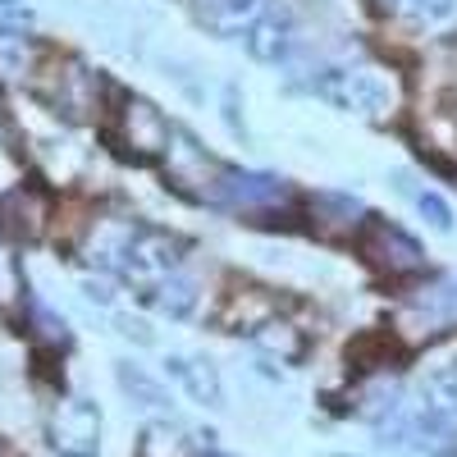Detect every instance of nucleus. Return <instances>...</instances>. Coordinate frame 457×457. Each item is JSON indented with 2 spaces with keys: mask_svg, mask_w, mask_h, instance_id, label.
<instances>
[{
  "mask_svg": "<svg viewBox=\"0 0 457 457\" xmlns=\"http://www.w3.org/2000/svg\"><path fill=\"white\" fill-rule=\"evenodd\" d=\"M101 73H92L83 60L73 55H60L42 69V79H37V96H42L55 114H64V120H92V114L101 110Z\"/></svg>",
  "mask_w": 457,
  "mask_h": 457,
  "instance_id": "obj_1",
  "label": "nucleus"
},
{
  "mask_svg": "<svg viewBox=\"0 0 457 457\" xmlns=\"http://www.w3.org/2000/svg\"><path fill=\"white\" fill-rule=\"evenodd\" d=\"M320 92L334 101V105H348L357 114H366V120H385V114L398 110V83L389 79V73L379 69H353V73H329V79L320 83Z\"/></svg>",
  "mask_w": 457,
  "mask_h": 457,
  "instance_id": "obj_2",
  "label": "nucleus"
},
{
  "mask_svg": "<svg viewBox=\"0 0 457 457\" xmlns=\"http://www.w3.org/2000/svg\"><path fill=\"white\" fill-rule=\"evenodd\" d=\"M357 247H361V256L375 265V270H379V275H389V279L416 275V270L426 265L421 243H416L407 228H398V224H389V220H375V215H366Z\"/></svg>",
  "mask_w": 457,
  "mask_h": 457,
  "instance_id": "obj_3",
  "label": "nucleus"
},
{
  "mask_svg": "<svg viewBox=\"0 0 457 457\" xmlns=\"http://www.w3.org/2000/svg\"><path fill=\"white\" fill-rule=\"evenodd\" d=\"M174 129L165 124V114L142 101V96H124L120 101V120H114V142L124 146V156L133 161H151V156H165L170 151Z\"/></svg>",
  "mask_w": 457,
  "mask_h": 457,
  "instance_id": "obj_4",
  "label": "nucleus"
},
{
  "mask_svg": "<svg viewBox=\"0 0 457 457\" xmlns=\"http://www.w3.org/2000/svg\"><path fill=\"white\" fill-rule=\"evenodd\" d=\"M46 435L60 457H92L101 444V411L87 398H60L51 407Z\"/></svg>",
  "mask_w": 457,
  "mask_h": 457,
  "instance_id": "obj_5",
  "label": "nucleus"
},
{
  "mask_svg": "<svg viewBox=\"0 0 457 457\" xmlns=\"http://www.w3.org/2000/svg\"><path fill=\"white\" fill-rule=\"evenodd\" d=\"M288 197V187L275 179V174H256V170H228L220 165L215 174V193L211 202H224V206H238V211H252L261 215L265 206H275Z\"/></svg>",
  "mask_w": 457,
  "mask_h": 457,
  "instance_id": "obj_6",
  "label": "nucleus"
},
{
  "mask_svg": "<svg viewBox=\"0 0 457 457\" xmlns=\"http://www.w3.org/2000/svg\"><path fill=\"white\" fill-rule=\"evenodd\" d=\"M137 220L129 215H96L87 224V238H83V256L96 265V270H124L129 261V247L137 238Z\"/></svg>",
  "mask_w": 457,
  "mask_h": 457,
  "instance_id": "obj_7",
  "label": "nucleus"
},
{
  "mask_svg": "<svg viewBox=\"0 0 457 457\" xmlns=\"http://www.w3.org/2000/svg\"><path fill=\"white\" fill-rule=\"evenodd\" d=\"M183 247H187L183 238L165 234V228H146V224H142L137 238H133V247H129L124 270H129L133 279H165V275H174Z\"/></svg>",
  "mask_w": 457,
  "mask_h": 457,
  "instance_id": "obj_8",
  "label": "nucleus"
},
{
  "mask_svg": "<svg viewBox=\"0 0 457 457\" xmlns=\"http://www.w3.org/2000/svg\"><path fill=\"white\" fill-rule=\"evenodd\" d=\"M275 312H279V302H275V293L270 288H256V284H238L234 293H224V307H220V316H215V325L220 329H228V334H256L265 320H275Z\"/></svg>",
  "mask_w": 457,
  "mask_h": 457,
  "instance_id": "obj_9",
  "label": "nucleus"
},
{
  "mask_svg": "<svg viewBox=\"0 0 457 457\" xmlns=\"http://www.w3.org/2000/svg\"><path fill=\"white\" fill-rule=\"evenodd\" d=\"M312 224L329 238H343V234H357L366 224V215H361V202L353 193H316L312 197Z\"/></svg>",
  "mask_w": 457,
  "mask_h": 457,
  "instance_id": "obj_10",
  "label": "nucleus"
},
{
  "mask_svg": "<svg viewBox=\"0 0 457 457\" xmlns=\"http://www.w3.org/2000/svg\"><path fill=\"white\" fill-rule=\"evenodd\" d=\"M170 375L187 389V398L202 403V407H224V385H220V370L202 357H170L165 361Z\"/></svg>",
  "mask_w": 457,
  "mask_h": 457,
  "instance_id": "obj_11",
  "label": "nucleus"
},
{
  "mask_svg": "<svg viewBox=\"0 0 457 457\" xmlns=\"http://www.w3.org/2000/svg\"><path fill=\"white\" fill-rule=\"evenodd\" d=\"M252 343L261 353H270V357H279V361H297L302 353H307V334H302L293 320H265L256 334H252Z\"/></svg>",
  "mask_w": 457,
  "mask_h": 457,
  "instance_id": "obj_12",
  "label": "nucleus"
},
{
  "mask_svg": "<svg viewBox=\"0 0 457 457\" xmlns=\"http://www.w3.org/2000/svg\"><path fill=\"white\" fill-rule=\"evenodd\" d=\"M293 46V37H288V23L284 19H256L247 28V55L261 60V64H279Z\"/></svg>",
  "mask_w": 457,
  "mask_h": 457,
  "instance_id": "obj_13",
  "label": "nucleus"
},
{
  "mask_svg": "<svg viewBox=\"0 0 457 457\" xmlns=\"http://www.w3.org/2000/svg\"><path fill=\"white\" fill-rule=\"evenodd\" d=\"M114 379H120V389L137 407H170V389L161 385L156 375H146L137 361H120V366H114Z\"/></svg>",
  "mask_w": 457,
  "mask_h": 457,
  "instance_id": "obj_14",
  "label": "nucleus"
},
{
  "mask_svg": "<svg viewBox=\"0 0 457 457\" xmlns=\"http://www.w3.org/2000/svg\"><path fill=\"white\" fill-rule=\"evenodd\" d=\"M5 211L14 215V234L23 238H37L42 234V224H46V202L32 193V187H14V193L5 197Z\"/></svg>",
  "mask_w": 457,
  "mask_h": 457,
  "instance_id": "obj_15",
  "label": "nucleus"
},
{
  "mask_svg": "<svg viewBox=\"0 0 457 457\" xmlns=\"http://www.w3.org/2000/svg\"><path fill=\"white\" fill-rule=\"evenodd\" d=\"M161 312L170 316V320H187L197 312V279H187V275H165V284H161Z\"/></svg>",
  "mask_w": 457,
  "mask_h": 457,
  "instance_id": "obj_16",
  "label": "nucleus"
},
{
  "mask_svg": "<svg viewBox=\"0 0 457 457\" xmlns=\"http://www.w3.org/2000/svg\"><path fill=\"white\" fill-rule=\"evenodd\" d=\"M137 457H197V453H193V444L183 439V430H174V426H146L142 444H137Z\"/></svg>",
  "mask_w": 457,
  "mask_h": 457,
  "instance_id": "obj_17",
  "label": "nucleus"
},
{
  "mask_svg": "<svg viewBox=\"0 0 457 457\" xmlns=\"http://www.w3.org/2000/svg\"><path fill=\"white\" fill-rule=\"evenodd\" d=\"M265 5H270V0H220L206 19L220 32H238V28H252L256 19H265Z\"/></svg>",
  "mask_w": 457,
  "mask_h": 457,
  "instance_id": "obj_18",
  "label": "nucleus"
},
{
  "mask_svg": "<svg viewBox=\"0 0 457 457\" xmlns=\"http://www.w3.org/2000/svg\"><path fill=\"white\" fill-rule=\"evenodd\" d=\"M19 302H23V270H19L14 243L0 234V312H14Z\"/></svg>",
  "mask_w": 457,
  "mask_h": 457,
  "instance_id": "obj_19",
  "label": "nucleus"
},
{
  "mask_svg": "<svg viewBox=\"0 0 457 457\" xmlns=\"http://www.w3.org/2000/svg\"><path fill=\"white\" fill-rule=\"evenodd\" d=\"M32 334L42 338L46 348H64V343H69V325L51 307H42V302H32Z\"/></svg>",
  "mask_w": 457,
  "mask_h": 457,
  "instance_id": "obj_20",
  "label": "nucleus"
},
{
  "mask_svg": "<svg viewBox=\"0 0 457 457\" xmlns=\"http://www.w3.org/2000/svg\"><path fill=\"white\" fill-rule=\"evenodd\" d=\"M416 211H421L426 224L439 228V234H448V228H453V206H448L439 193H416Z\"/></svg>",
  "mask_w": 457,
  "mask_h": 457,
  "instance_id": "obj_21",
  "label": "nucleus"
},
{
  "mask_svg": "<svg viewBox=\"0 0 457 457\" xmlns=\"http://www.w3.org/2000/svg\"><path fill=\"white\" fill-rule=\"evenodd\" d=\"M430 389H435V398H439V407H448V411H457V366H448V370H439Z\"/></svg>",
  "mask_w": 457,
  "mask_h": 457,
  "instance_id": "obj_22",
  "label": "nucleus"
},
{
  "mask_svg": "<svg viewBox=\"0 0 457 457\" xmlns=\"http://www.w3.org/2000/svg\"><path fill=\"white\" fill-rule=\"evenodd\" d=\"M224 120H228V129H234V133H243V120H238V87H234V83L224 87Z\"/></svg>",
  "mask_w": 457,
  "mask_h": 457,
  "instance_id": "obj_23",
  "label": "nucleus"
},
{
  "mask_svg": "<svg viewBox=\"0 0 457 457\" xmlns=\"http://www.w3.org/2000/svg\"><path fill=\"white\" fill-rule=\"evenodd\" d=\"M83 293H87L92 302H101V307H105V302H114V284H110V279H87Z\"/></svg>",
  "mask_w": 457,
  "mask_h": 457,
  "instance_id": "obj_24",
  "label": "nucleus"
},
{
  "mask_svg": "<svg viewBox=\"0 0 457 457\" xmlns=\"http://www.w3.org/2000/svg\"><path fill=\"white\" fill-rule=\"evenodd\" d=\"M120 334H129V338H137V343H151V329H146L142 320H133V316L120 320Z\"/></svg>",
  "mask_w": 457,
  "mask_h": 457,
  "instance_id": "obj_25",
  "label": "nucleus"
},
{
  "mask_svg": "<svg viewBox=\"0 0 457 457\" xmlns=\"http://www.w3.org/2000/svg\"><path fill=\"white\" fill-rule=\"evenodd\" d=\"M421 10H426L430 19H448V14L457 10V0H421Z\"/></svg>",
  "mask_w": 457,
  "mask_h": 457,
  "instance_id": "obj_26",
  "label": "nucleus"
},
{
  "mask_svg": "<svg viewBox=\"0 0 457 457\" xmlns=\"http://www.w3.org/2000/svg\"><path fill=\"white\" fill-rule=\"evenodd\" d=\"M14 174H19V170H14V156H10L5 146H0V187H5V183H14Z\"/></svg>",
  "mask_w": 457,
  "mask_h": 457,
  "instance_id": "obj_27",
  "label": "nucleus"
},
{
  "mask_svg": "<svg viewBox=\"0 0 457 457\" xmlns=\"http://www.w3.org/2000/svg\"><path fill=\"white\" fill-rule=\"evenodd\" d=\"M439 55L453 60V73H457V37H448V42H439Z\"/></svg>",
  "mask_w": 457,
  "mask_h": 457,
  "instance_id": "obj_28",
  "label": "nucleus"
},
{
  "mask_svg": "<svg viewBox=\"0 0 457 457\" xmlns=\"http://www.w3.org/2000/svg\"><path fill=\"white\" fill-rule=\"evenodd\" d=\"M411 5V0H379V10H385V14H398V10H407Z\"/></svg>",
  "mask_w": 457,
  "mask_h": 457,
  "instance_id": "obj_29",
  "label": "nucleus"
},
{
  "mask_svg": "<svg viewBox=\"0 0 457 457\" xmlns=\"http://www.w3.org/2000/svg\"><path fill=\"white\" fill-rule=\"evenodd\" d=\"M215 5H220V0H202V10H206V14H211V10H215Z\"/></svg>",
  "mask_w": 457,
  "mask_h": 457,
  "instance_id": "obj_30",
  "label": "nucleus"
},
{
  "mask_svg": "<svg viewBox=\"0 0 457 457\" xmlns=\"http://www.w3.org/2000/svg\"><path fill=\"white\" fill-rule=\"evenodd\" d=\"M0 142H5V114H0Z\"/></svg>",
  "mask_w": 457,
  "mask_h": 457,
  "instance_id": "obj_31",
  "label": "nucleus"
},
{
  "mask_svg": "<svg viewBox=\"0 0 457 457\" xmlns=\"http://www.w3.org/2000/svg\"><path fill=\"white\" fill-rule=\"evenodd\" d=\"M206 457H220V453H206Z\"/></svg>",
  "mask_w": 457,
  "mask_h": 457,
  "instance_id": "obj_32",
  "label": "nucleus"
}]
</instances>
